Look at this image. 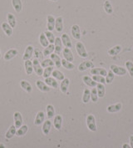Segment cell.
<instances>
[{
  "mask_svg": "<svg viewBox=\"0 0 133 148\" xmlns=\"http://www.w3.org/2000/svg\"><path fill=\"white\" fill-rule=\"evenodd\" d=\"M0 59H1V50H0Z\"/></svg>",
  "mask_w": 133,
  "mask_h": 148,
  "instance_id": "52",
  "label": "cell"
},
{
  "mask_svg": "<svg viewBox=\"0 0 133 148\" xmlns=\"http://www.w3.org/2000/svg\"><path fill=\"white\" fill-rule=\"evenodd\" d=\"M18 50L16 49H8V51L4 54L3 59L6 61H9L12 59L15 58L16 56L18 55Z\"/></svg>",
  "mask_w": 133,
  "mask_h": 148,
  "instance_id": "5",
  "label": "cell"
},
{
  "mask_svg": "<svg viewBox=\"0 0 133 148\" xmlns=\"http://www.w3.org/2000/svg\"><path fill=\"white\" fill-rule=\"evenodd\" d=\"M55 29L57 33H62L63 30V18L59 16L55 20Z\"/></svg>",
  "mask_w": 133,
  "mask_h": 148,
  "instance_id": "14",
  "label": "cell"
},
{
  "mask_svg": "<svg viewBox=\"0 0 133 148\" xmlns=\"http://www.w3.org/2000/svg\"><path fill=\"white\" fill-rule=\"evenodd\" d=\"M122 148H132L129 144H126V143H125V144H123L122 145Z\"/></svg>",
  "mask_w": 133,
  "mask_h": 148,
  "instance_id": "48",
  "label": "cell"
},
{
  "mask_svg": "<svg viewBox=\"0 0 133 148\" xmlns=\"http://www.w3.org/2000/svg\"><path fill=\"white\" fill-rule=\"evenodd\" d=\"M104 10L105 12L107 14H111L113 13V8H112V5L111 3L109 0H106L105 3H104Z\"/></svg>",
  "mask_w": 133,
  "mask_h": 148,
  "instance_id": "33",
  "label": "cell"
},
{
  "mask_svg": "<svg viewBox=\"0 0 133 148\" xmlns=\"http://www.w3.org/2000/svg\"><path fill=\"white\" fill-rule=\"evenodd\" d=\"M130 142H131V147L133 148V136H130Z\"/></svg>",
  "mask_w": 133,
  "mask_h": 148,
  "instance_id": "49",
  "label": "cell"
},
{
  "mask_svg": "<svg viewBox=\"0 0 133 148\" xmlns=\"http://www.w3.org/2000/svg\"><path fill=\"white\" fill-rule=\"evenodd\" d=\"M28 125H22L21 127H19V128L17 130V132H16V136H24L26 133L28 132Z\"/></svg>",
  "mask_w": 133,
  "mask_h": 148,
  "instance_id": "35",
  "label": "cell"
},
{
  "mask_svg": "<svg viewBox=\"0 0 133 148\" xmlns=\"http://www.w3.org/2000/svg\"><path fill=\"white\" fill-rule=\"evenodd\" d=\"M110 70H111L115 75H120V76L125 75L126 74V70L125 68H123L122 66H117L116 64H111V67H110Z\"/></svg>",
  "mask_w": 133,
  "mask_h": 148,
  "instance_id": "4",
  "label": "cell"
},
{
  "mask_svg": "<svg viewBox=\"0 0 133 148\" xmlns=\"http://www.w3.org/2000/svg\"><path fill=\"white\" fill-rule=\"evenodd\" d=\"M20 86L28 93H31L32 90V87L31 84L25 79H23L20 81Z\"/></svg>",
  "mask_w": 133,
  "mask_h": 148,
  "instance_id": "23",
  "label": "cell"
},
{
  "mask_svg": "<svg viewBox=\"0 0 133 148\" xmlns=\"http://www.w3.org/2000/svg\"><path fill=\"white\" fill-rule=\"evenodd\" d=\"M24 68H25V71L27 73V75H30L33 72V65H32V61L30 60H25L24 61Z\"/></svg>",
  "mask_w": 133,
  "mask_h": 148,
  "instance_id": "21",
  "label": "cell"
},
{
  "mask_svg": "<svg viewBox=\"0 0 133 148\" xmlns=\"http://www.w3.org/2000/svg\"><path fill=\"white\" fill-rule=\"evenodd\" d=\"M36 86H37V88L42 92H48V91H50L49 86H47L44 81H42L40 79L37 80L36 81Z\"/></svg>",
  "mask_w": 133,
  "mask_h": 148,
  "instance_id": "13",
  "label": "cell"
},
{
  "mask_svg": "<svg viewBox=\"0 0 133 148\" xmlns=\"http://www.w3.org/2000/svg\"><path fill=\"white\" fill-rule=\"evenodd\" d=\"M53 70H54L53 66H50V67H47V68H45V70H43V78L46 79V78H48V77H50V76L52 75V73H53Z\"/></svg>",
  "mask_w": 133,
  "mask_h": 148,
  "instance_id": "42",
  "label": "cell"
},
{
  "mask_svg": "<svg viewBox=\"0 0 133 148\" xmlns=\"http://www.w3.org/2000/svg\"><path fill=\"white\" fill-rule=\"evenodd\" d=\"M90 99H91V91L89 89H85L84 90V92H83V95H82V102L84 104H86L90 101Z\"/></svg>",
  "mask_w": 133,
  "mask_h": 148,
  "instance_id": "38",
  "label": "cell"
},
{
  "mask_svg": "<svg viewBox=\"0 0 133 148\" xmlns=\"http://www.w3.org/2000/svg\"><path fill=\"white\" fill-rule=\"evenodd\" d=\"M51 127H52V122L49 121V120H47L43 122V132L44 135H48L49 132H50V130H51Z\"/></svg>",
  "mask_w": 133,
  "mask_h": 148,
  "instance_id": "29",
  "label": "cell"
},
{
  "mask_svg": "<svg viewBox=\"0 0 133 148\" xmlns=\"http://www.w3.org/2000/svg\"><path fill=\"white\" fill-rule=\"evenodd\" d=\"M55 18L53 15H47V28L48 31H53L55 29Z\"/></svg>",
  "mask_w": 133,
  "mask_h": 148,
  "instance_id": "16",
  "label": "cell"
},
{
  "mask_svg": "<svg viewBox=\"0 0 133 148\" xmlns=\"http://www.w3.org/2000/svg\"><path fill=\"white\" fill-rule=\"evenodd\" d=\"M122 48L121 45H116L108 50V55L111 56H115V55H118L122 51Z\"/></svg>",
  "mask_w": 133,
  "mask_h": 148,
  "instance_id": "32",
  "label": "cell"
},
{
  "mask_svg": "<svg viewBox=\"0 0 133 148\" xmlns=\"http://www.w3.org/2000/svg\"><path fill=\"white\" fill-rule=\"evenodd\" d=\"M70 84V79L68 78H65L64 79L62 80V83L60 85V90L63 93L66 94L68 92V86Z\"/></svg>",
  "mask_w": 133,
  "mask_h": 148,
  "instance_id": "24",
  "label": "cell"
},
{
  "mask_svg": "<svg viewBox=\"0 0 133 148\" xmlns=\"http://www.w3.org/2000/svg\"><path fill=\"white\" fill-rule=\"evenodd\" d=\"M61 39H62L63 45L66 47V48H68V49L72 48V44L70 37L68 36V34H62V38H61Z\"/></svg>",
  "mask_w": 133,
  "mask_h": 148,
  "instance_id": "18",
  "label": "cell"
},
{
  "mask_svg": "<svg viewBox=\"0 0 133 148\" xmlns=\"http://www.w3.org/2000/svg\"><path fill=\"white\" fill-rule=\"evenodd\" d=\"M0 148H6V147H5V146H4L3 144H2V143H1V144H0Z\"/></svg>",
  "mask_w": 133,
  "mask_h": 148,
  "instance_id": "50",
  "label": "cell"
},
{
  "mask_svg": "<svg viewBox=\"0 0 133 148\" xmlns=\"http://www.w3.org/2000/svg\"><path fill=\"white\" fill-rule=\"evenodd\" d=\"M86 125L91 132H97V124L96 119L93 115H88L86 117Z\"/></svg>",
  "mask_w": 133,
  "mask_h": 148,
  "instance_id": "1",
  "label": "cell"
},
{
  "mask_svg": "<svg viewBox=\"0 0 133 148\" xmlns=\"http://www.w3.org/2000/svg\"><path fill=\"white\" fill-rule=\"evenodd\" d=\"M44 82L47 84V86H49V87H53V88H57L58 87V83H57V81L56 80V79H54L53 77H48V78L45 79V80H44Z\"/></svg>",
  "mask_w": 133,
  "mask_h": 148,
  "instance_id": "26",
  "label": "cell"
},
{
  "mask_svg": "<svg viewBox=\"0 0 133 148\" xmlns=\"http://www.w3.org/2000/svg\"><path fill=\"white\" fill-rule=\"evenodd\" d=\"M50 1H53V2H57V0H50Z\"/></svg>",
  "mask_w": 133,
  "mask_h": 148,
  "instance_id": "51",
  "label": "cell"
},
{
  "mask_svg": "<svg viewBox=\"0 0 133 148\" xmlns=\"http://www.w3.org/2000/svg\"><path fill=\"white\" fill-rule=\"evenodd\" d=\"M126 70H128L130 75L132 77H133V63L132 61H130V60L126 61Z\"/></svg>",
  "mask_w": 133,
  "mask_h": 148,
  "instance_id": "47",
  "label": "cell"
},
{
  "mask_svg": "<svg viewBox=\"0 0 133 148\" xmlns=\"http://www.w3.org/2000/svg\"><path fill=\"white\" fill-rule=\"evenodd\" d=\"M97 95L99 98H103L105 96V94H106V88L105 86L103 84H100L98 83L97 85Z\"/></svg>",
  "mask_w": 133,
  "mask_h": 148,
  "instance_id": "30",
  "label": "cell"
},
{
  "mask_svg": "<svg viewBox=\"0 0 133 148\" xmlns=\"http://www.w3.org/2000/svg\"><path fill=\"white\" fill-rule=\"evenodd\" d=\"M16 132H17V128L15 127V125H12L9 128H8V130L7 131V132L5 134V137H6V139H12L14 136L16 135Z\"/></svg>",
  "mask_w": 133,
  "mask_h": 148,
  "instance_id": "22",
  "label": "cell"
},
{
  "mask_svg": "<svg viewBox=\"0 0 133 148\" xmlns=\"http://www.w3.org/2000/svg\"><path fill=\"white\" fill-rule=\"evenodd\" d=\"M63 55L64 57V59L69 62H72L74 60V56H73V54L72 52L70 49L68 48H64L63 49Z\"/></svg>",
  "mask_w": 133,
  "mask_h": 148,
  "instance_id": "9",
  "label": "cell"
},
{
  "mask_svg": "<svg viewBox=\"0 0 133 148\" xmlns=\"http://www.w3.org/2000/svg\"><path fill=\"white\" fill-rule=\"evenodd\" d=\"M53 125L57 131H60L63 125V117L61 115H57L53 121Z\"/></svg>",
  "mask_w": 133,
  "mask_h": 148,
  "instance_id": "20",
  "label": "cell"
},
{
  "mask_svg": "<svg viewBox=\"0 0 133 148\" xmlns=\"http://www.w3.org/2000/svg\"><path fill=\"white\" fill-rule=\"evenodd\" d=\"M76 50L78 52V54L80 57L82 58H86L88 55L86 50V48L84 46V45L82 42H78L76 44Z\"/></svg>",
  "mask_w": 133,
  "mask_h": 148,
  "instance_id": "3",
  "label": "cell"
},
{
  "mask_svg": "<svg viewBox=\"0 0 133 148\" xmlns=\"http://www.w3.org/2000/svg\"><path fill=\"white\" fill-rule=\"evenodd\" d=\"M92 78L97 83H100V84H103V85L106 83V79L104 78V76H102V75H93Z\"/></svg>",
  "mask_w": 133,
  "mask_h": 148,
  "instance_id": "46",
  "label": "cell"
},
{
  "mask_svg": "<svg viewBox=\"0 0 133 148\" xmlns=\"http://www.w3.org/2000/svg\"><path fill=\"white\" fill-rule=\"evenodd\" d=\"M41 65L43 68H47V67H50V66H54V63L51 59H45V60H42Z\"/></svg>",
  "mask_w": 133,
  "mask_h": 148,
  "instance_id": "43",
  "label": "cell"
},
{
  "mask_svg": "<svg viewBox=\"0 0 133 148\" xmlns=\"http://www.w3.org/2000/svg\"><path fill=\"white\" fill-rule=\"evenodd\" d=\"M33 52H34V48L32 46V45H28L27 46L25 51H24V56H23V60L24 61L25 60H28L32 58V56L33 55Z\"/></svg>",
  "mask_w": 133,
  "mask_h": 148,
  "instance_id": "12",
  "label": "cell"
},
{
  "mask_svg": "<svg viewBox=\"0 0 133 148\" xmlns=\"http://www.w3.org/2000/svg\"><path fill=\"white\" fill-rule=\"evenodd\" d=\"M54 47H55V53L57 55H60L61 52L63 51V42H62V39L59 37H57L55 39L54 42Z\"/></svg>",
  "mask_w": 133,
  "mask_h": 148,
  "instance_id": "11",
  "label": "cell"
},
{
  "mask_svg": "<svg viewBox=\"0 0 133 148\" xmlns=\"http://www.w3.org/2000/svg\"><path fill=\"white\" fill-rule=\"evenodd\" d=\"M44 33V34L46 35V37H47V40H48V42H49V44H54L55 42V36L54 34H53V32L51 31H48V30H46L45 32H43Z\"/></svg>",
  "mask_w": 133,
  "mask_h": 148,
  "instance_id": "41",
  "label": "cell"
},
{
  "mask_svg": "<svg viewBox=\"0 0 133 148\" xmlns=\"http://www.w3.org/2000/svg\"><path fill=\"white\" fill-rule=\"evenodd\" d=\"M91 74L93 75H102L106 76L107 75V71L104 68H92L91 70Z\"/></svg>",
  "mask_w": 133,
  "mask_h": 148,
  "instance_id": "17",
  "label": "cell"
},
{
  "mask_svg": "<svg viewBox=\"0 0 133 148\" xmlns=\"http://www.w3.org/2000/svg\"><path fill=\"white\" fill-rule=\"evenodd\" d=\"M122 108V103H117V104H115V105H111V106H107V111L109 113H116V112H118L120 111Z\"/></svg>",
  "mask_w": 133,
  "mask_h": 148,
  "instance_id": "19",
  "label": "cell"
},
{
  "mask_svg": "<svg viewBox=\"0 0 133 148\" xmlns=\"http://www.w3.org/2000/svg\"><path fill=\"white\" fill-rule=\"evenodd\" d=\"M54 49H55L54 45H53V44H49V45L44 49V50H43V55H44V56L51 55L53 53Z\"/></svg>",
  "mask_w": 133,
  "mask_h": 148,
  "instance_id": "39",
  "label": "cell"
},
{
  "mask_svg": "<svg viewBox=\"0 0 133 148\" xmlns=\"http://www.w3.org/2000/svg\"><path fill=\"white\" fill-rule=\"evenodd\" d=\"M32 65H33V71H35L36 75L38 76H42L43 74V69L41 65V63L38 59H34L32 60Z\"/></svg>",
  "mask_w": 133,
  "mask_h": 148,
  "instance_id": "2",
  "label": "cell"
},
{
  "mask_svg": "<svg viewBox=\"0 0 133 148\" xmlns=\"http://www.w3.org/2000/svg\"><path fill=\"white\" fill-rule=\"evenodd\" d=\"M51 60L53 61L54 64L57 68H60L62 66V60L59 57V55L57 54H52L51 55Z\"/></svg>",
  "mask_w": 133,
  "mask_h": 148,
  "instance_id": "31",
  "label": "cell"
},
{
  "mask_svg": "<svg viewBox=\"0 0 133 148\" xmlns=\"http://www.w3.org/2000/svg\"><path fill=\"white\" fill-rule=\"evenodd\" d=\"M7 20H8V24L14 29L15 28L17 25V20H16V17L12 13H8L7 14Z\"/></svg>",
  "mask_w": 133,
  "mask_h": 148,
  "instance_id": "27",
  "label": "cell"
},
{
  "mask_svg": "<svg viewBox=\"0 0 133 148\" xmlns=\"http://www.w3.org/2000/svg\"><path fill=\"white\" fill-rule=\"evenodd\" d=\"M115 78V74L110 70L108 72H107V75H106V83L107 84H111L113 79Z\"/></svg>",
  "mask_w": 133,
  "mask_h": 148,
  "instance_id": "44",
  "label": "cell"
},
{
  "mask_svg": "<svg viewBox=\"0 0 133 148\" xmlns=\"http://www.w3.org/2000/svg\"><path fill=\"white\" fill-rule=\"evenodd\" d=\"M14 125L16 128H19L22 126L23 124V116L19 111H16L14 114Z\"/></svg>",
  "mask_w": 133,
  "mask_h": 148,
  "instance_id": "6",
  "label": "cell"
},
{
  "mask_svg": "<svg viewBox=\"0 0 133 148\" xmlns=\"http://www.w3.org/2000/svg\"><path fill=\"white\" fill-rule=\"evenodd\" d=\"M92 69L94 68V64L91 60H86V61H83L82 62L78 65V70L82 72V71H85V70H88V69Z\"/></svg>",
  "mask_w": 133,
  "mask_h": 148,
  "instance_id": "7",
  "label": "cell"
},
{
  "mask_svg": "<svg viewBox=\"0 0 133 148\" xmlns=\"http://www.w3.org/2000/svg\"><path fill=\"white\" fill-rule=\"evenodd\" d=\"M1 28L3 29V31L5 33V34L8 36V37H11L13 35V28L8 24V22H3L1 24Z\"/></svg>",
  "mask_w": 133,
  "mask_h": 148,
  "instance_id": "15",
  "label": "cell"
},
{
  "mask_svg": "<svg viewBox=\"0 0 133 148\" xmlns=\"http://www.w3.org/2000/svg\"><path fill=\"white\" fill-rule=\"evenodd\" d=\"M62 65H63L65 69H67V70H73V69L75 68V65H74L72 63L69 62V61H68V60H66L65 59H63V60H62Z\"/></svg>",
  "mask_w": 133,
  "mask_h": 148,
  "instance_id": "40",
  "label": "cell"
},
{
  "mask_svg": "<svg viewBox=\"0 0 133 148\" xmlns=\"http://www.w3.org/2000/svg\"><path fill=\"white\" fill-rule=\"evenodd\" d=\"M12 5L17 13H20L23 9V3L21 0H12Z\"/></svg>",
  "mask_w": 133,
  "mask_h": 148,
  "instance_id": "25",
  "label": "cell"
},
{
  "mask_svg": "<svg viewBox=\"0 0 133 148\" xmlns=\"http://www.w3.org/2000/svg\"><path fill=\"white\" fill-rule=\"evenodd\" d=\"M39 43H40V45L43 47V48H46V47H47L48 45H49V42H48V40H47L46 35L44 34V33L40 34Z\"/></svg>",
  "mask_w": 133,
  "mask_h": 148,
  "instance_id": "34",
  "label": "cell"
},
{
  "mask_svg": "<svg viewBox=\"0 0 133 148\" xmlns=\"http://www.w3.org/2000/svg\"><path fill=\"white\" fill-rule=\"evenodd\" d=\"M71 33H72V37L75 39H81V30H80V27L78 24H73L71 28Z\"/></svg>",
  "mask_w": 133,
  "mask_h": 148,
  "instance_id": "8",
  "label": "cell"
},
{
  "mask_svg": "<svg viewBox=\"0 0 133 148\" xmlns=\"http://www.w3.org/2000/svg\"><path fill=\"white\" fill-rule=\"evenodd\" d=\"M98 95H97V88H94L92 90V91H91V100L92 101V102L94 103H96V102H97L98 101Z\"/></svg>",
  "mask_w": 133,
  "mask_h": 148,
  "instance_id": "45",
  "label": "cell"
},
{
  "mask_svg": "<svg viewBox=\"0 0 133 148\" xmlns=\"http://www.w3.org/2000/svg\"><path fill=\"white\" fill-rule=\"evenodd\" d=\"M52 75H53V77L56 79H57V80H63L65 79L64 77V74H63V72H61L60 70H54L53 71V73H52Z\"/></svg>",
  "mask_w": 133,
  "mask_h": 148,
  "instance_id": "36",
  "label": "cell"
},
{
  "mask_svg": "<svg viewBox=\"0 0 133 148\" xmlns=\"http://www.w3.org/2000/svg\"><path fill=\"white\" fill-rule=\"evenodd\" d=\"M82 80H83V82L86 84V86H89V87H92L93 88V87H96L97 85V83L96 81H94L92 78H91L90 76H87V75L83 76Z\"/></svg>",
  "mask_w": 133,
  "mask_h": 148,
  "instance_id": "28",
  "label": "cell"
},
{
  "mask_svg": "<svg viewBox=\"0 0 133 148\" xmlns=\"http://www.w3.org/2000/svg\"><path fill=\"white\" fill-rule=\"evenodd\" d=\"M45 121V114L43 111H38L34 120V125H41Z\"/></svg>",
  "mask_w": 133,
  "mask_h": 148,
  "instance_id": "10",
  "label": "cell"
},
{
  "mask_svg": "<svg viewBox=\"0 0 133 148\" xmlns=\"http://www.w3.org/2000/svg\"><path fill=\"white\" fill-rule=\"evenodd\" d=\"M46 111H47V116L48 119H51L55 116V109L53 105H47L46 107Z\"/></svg>",
  "mask_w": 133,
  "mask_h": 148,
  "instance_id": "37",
  "label": "cell"
}]
</instances>
